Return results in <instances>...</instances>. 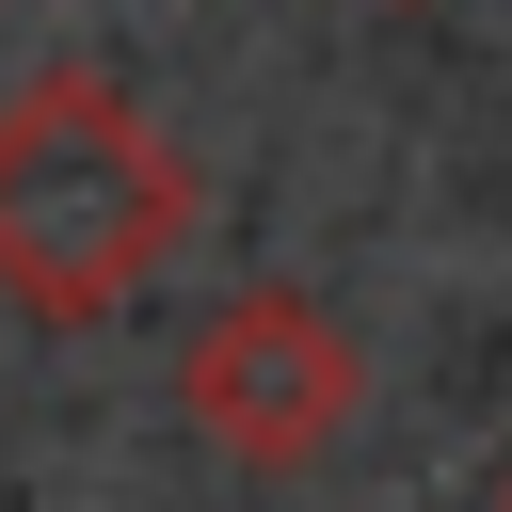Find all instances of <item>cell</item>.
<instances>
[{"label":"cell","instance_id":"obj_1","mask_svg":"<svg viewBox=\"0 0 512 512\" xmlns=\"http://www.w3.org/2000/svg\"><path fill=\"white\" fill-rule=\"evenodd\" d=\"M176 240H192V160L128 80L48 64L0 96V304L16 320L80 336L144 272H176Z\"/></svg>","mask_w":512,"mask_h":512},{"label":"cell","instance_id":"obj_2","mask_svg":"<svg viewBox=\"0 0 512 512\" xmlns=\"http://www.w3.org/2000/svg\"><path fill=\"white\" fill-rule=\"evenodd\" d=\"M176 400H192V432H208L224 464L288 480V464H320V448L352 432L368 368H352L336 304H304V288H240V304H208V320H192V352H176Z\"/></svg>","mask_w":512,"mask_h":512},{"label":"cell","instance_id":"obj_3","mask_svg":"<svg viewBox=\"0 0 512 512\" xmlns=\"http://www.w3.org/2000/svg\"><path fill=\"white\" fill-rule=\"evenodd\" d=\"M496 512H512V480H496Z\"/></svg>","mask_w":512,"mask_h":512}]
</instances>
